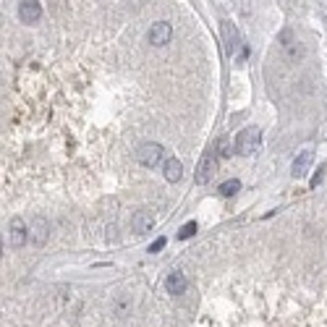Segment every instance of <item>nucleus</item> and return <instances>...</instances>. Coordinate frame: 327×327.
Here are the masks:
<instances>
[{
    "mask_svg": "<svg viewBox=\"0 0 327 327\" xmlns=\"http://www.w3.org/2000/svg\"><path fill=\"white\" fill-rule=\"evenodd\" d=\"M259 144H262V131L256 126L244 128L241 134L236 136V152H238V155H244V157H251L254 152L259 149Z\"/></svg>",
    "mask_w": 327,
    "mask_h": 327,
    "instance_id": "nucleus-1",
    "label": "nucleus"
},
{
    "mask_svg": "<svg viewBox=\"0 0 327 327\" xmlns=\"http://www.w3.org/2000/svg\"><path fill=\"white\" fill-rule=\"evenodd\" d=\"M277 39H280V48L286 50V58H288L291 63H298V60L303 58V45L296 39V34H293L291 29H283Z\"/></svg>",
    "mask_w": 327,
    "mask_h": 327,
    "instance_id": "nucleus-2",
    "label": "nucleus"
},
{
    "mask_svg": "<svg viewBox=\"0 0 327 327\" xmlns=\"http://www.w3.org/2000/svg\"><path fill=\"white\" fill-rule=\"evenodd\" d=\"M160 160H162V147L157 142H147L136 149V162L144 168H155Z\"/></svg>",
    "mask_w": 327,
    "mask_h": 327,
    "instance_id": "nucleus-3",
    "label": "nucleus"
},
{
    "mask_svg": "<svg viewBox=\"0 0 327 327\" xmlns=\"http://www.w3.org/2000/svg\"><path fill=\"white\" fill-rule=\"evenodd\" d=\"M215 165H217V152H215V149H209L207 155L199 160V168H196V173H194V181L199 183V186H204V183L212 178Z\"/></svg>",
    "mask_w": 327,
    "mask_h": 327,
    "instance_id": "nucleus-4",
    "label": "nucleus"
},
{
    "mask_svg": "<svg viewBox=\"0 0 327 327\" xmlns=\"http://www.w3.org/2000/svg\"><path fill=\"white\" fill-rule=\"evenodd\" d=\"M155 215L152 212H147V209H136L134 215H131V228H134V233H139V236H144V233H149L152 228H155Z\"/></svg>",
    "mask_w": 327,
    "mask_h": 327,
    "instance_id": "nucleus-5",
    "label": "nucleus"
},
{
    "mask_svg": "<svg viewBox=\"0 0 327 327\" xmlns=\"http://www.w3.org/2000/svg\"><path fill=\"white\" fill-rule=\"evenodd\" d=\"M170 37H173V27L168 24V21H155V24H152V29H149V42H152L155 48L168 45Z\"/></svg>",
    "mask_w": 327,
    "mask_h": 327,
    "instance_id": "nucleus-6",
    "label": "nucleus"
},
{
    "mask_svg": "<svg viewBox=\"0 0 327 327\" xmlns=\"http://www.w3.org/2000/svg\"><path fill=\"white\" fill-rule=\"evenodd\" d=\"M8 233H11V246H13V249L24 246L27 238H29V230H27V225H24V220H21V217H11Z\"/></svg>",
    "mask_w": 327,
    "mask_h": 327,
    "instance_id": "nucleus-7",
    "label": "nucleus"
},
{
    "mask_svg": "<svg viewBox=\"0 0 327 327\" xmlns=\"http://www.w3.org/2000/svg\"><path fill=\"white\" fill-rule=\"evenodd\" d=\"M223 39L228 55H236V50H241V32H238L230 21H223Z\"/></svg>",
    "mask_w": 327,
    "mask_h": 327,
    "instance_id": "nucleus-8",
    "label": "nucleus"
},
{
    "mask_svg": "<svg viewBox=\"0 0 327 327\" xmlns=\"http://www.w3.org/2000/svg\"><path fill=\"white\" fill-rule=\"evenodd\" d=\"M48 236H50L48 220H42V217H37V220L32 223V228H29V241H32L34 246H45V244H48Z\"/></svg>",
    "mask_w": 327,
    "mask_h": 327,
    "instance_id": "nucleus-9",
    "label": "nucleus"
},
{
    "mask_svg": "<svg viewBox=\"0 0 327 327\" xmlns=\"http://www.w3.org/2000/svg\"><path fill=\"white\" fill-rule=\"evenodd\" d=\"M18 16H21V21H27V24H37L39 16H42V6L37 3V0H21Z\"/></svg>",
    "mask_w": 327,
    "mask_h": 327,
    "instance_id": "nucleus-10",
    "label": "nucleus"
},
{
    "mask_svg": "<svg viewBox=\"0 0 327 327\" xmlns=\"http://www.w3.org/2000/svg\"><path fill=\"white\" fill-rule=\"evenodd\" d=\"M312 160H314V152H312V149H303L301 155L293 160L291 176H293V178H303V176H307V170H309V165H312Z\"/></svg>",
    "mask_w": 327,
    "mask_h": 327,
    "instance_id": "nucleus-11",
    "label": "nucleus"
},
{
    "mask_svg": "<svg viewBox=\"0 0 327 327\" xmlns=\"http://www.w3.org/2000/svg\"><path fill=\"white\" fill-rule=\"evenodd\" d=\"M162 173H165V178H168L170 183H178V181L183 178V165H181V160H176V157H168V160H165Z\"/></svg>",
    "mask_w": 327,
    "mask_h": 327,
    "instance_id": "nucleus-12",
    "label": "nucleus"
},
{
    "mask_svg": "<svg viewBox=\"0 0 327 327\" xmlns=\"http://www.w3.org/2000/svg\"><path fill=\"white\" fill-rule=\"evenodd\" d=\"M165 288H168V293H173V296L183 293V291H186V277H183V272H170V275L165 277Z\"/></svg>",
    "mask_w": 327,
    "mask_h": 327,
    "instance_id": "nucleus-13",
    "label": "nucleus"
},
{
    "mask_svg": "<svg viewBox=\"0 0 327 327\" xmlns=\"http://www.w3.org/2000/svg\"><path fill=\"white\" fill-rule=\"evenodd\" d=\"M238 189H241V183H238L236 178H230V181H225V183L220 186V196H236Z\"/></svg>",
    "mask_w": 327,
    "mask_h": 327,
    "instance_id": "nucleus-14",
    "label": "nucleus"
},
{
    "mask_svg": "<svg viewBox=\"0 0 327 327\" xmlns=\"http://www.w3.org/2000/svg\"><path fill=\"white\" fill-rule=\"evenodd\" d=\"M196 230H199V228H196V223H186V225L178 230V238H181V241H186V238H191Z\"/></svg>",
    "mask_w": 327,
    "mask_h": 327,
    "instance_id": "nucleus-15",
    "label": "nucleus"
},
{
    "mask_svg": "<svg viewBox=\"0 0 327 327\" xmlns=\"http://www.w3.org/2000/svg\"><path fill=\"white\" fill-rule=\"evenodd\" d=\"M217 155H220V157H228V155H230V144H228V142H220V149H217Z\"/></svg>",
    "mask_w": 327,
    "mask_h": 327,
    "instance_id": "nucleus-16",
    "label": "nucleus"
},
{
    "mask_svg": "<svg viewBox=\"0 0 327 327\" xmlns=\"http://www.w3.org/2000/svg\"><path fill=\"white\" fill-rule=\"evenodd\" d=\"M162 246H165V238H157V241H155V244L149 246V251H160Z\"/></svg>",
    "mask_w": 327,
    "mask_h": 327,
    "instance_id": "nucleus-17",
    "label": "nucleus"
},
{
    "mask_svg": "<svg viewBox=\"0 0 327 327\" xmlns=\"http://www.w3.org/2000/svg\"><path fill=\"white\" fill-rule=\"evenodd\" d=\"M319 181H322V168H319V173H317V176L312 178V189H317V186H319Z\"/></svg>",
    "mask_w": 327,
    "mask_h": 327,
    "instance_id": "nucleus-18",
    "label": "nucleus"
}]
</instances>
